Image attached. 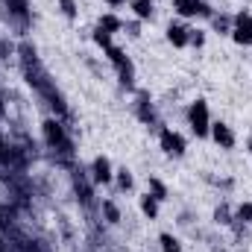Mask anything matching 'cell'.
I'll use <instances>...</instances> for the list:
<instances>
[{
    "label": "cell",
    "mask_w": 252,
    "mask_h": 252,
    "mask_svg": "<svg viewBox=\"0 0 252 252\" xmlns=\"http://www.w3.org/2000/svg\"><path fill=\"white\" fill-rule=\"evenodd\" d=\"M188 126L196 138H208V132H211V112H208V103L202 97H196L188 106Z\"/></svg>",
    "instance_id": "6da1fadb"
},
{
    "label": "cell",
    "mask_w": 252,
    "mask_h": 252,
    "mask_svg": "<svg viewBox=\"0 0 252 252\" xmlns=\"http://www.w3.org/2000/svg\"><path fill=\"white\" fill-rule=\"evenodd\" d=\"M232 41L241 44V47H252V15L250 9H241L235 18H232Z\"/></svg>",
    "instance_id": "7a4b0ae2"
},
{
    "label": "cell",
    "mask_w": 252,
    "mask_h": 252,
    "mask_svg": "<svg viewBox=\"0 0 252 252\" xmlns=\"http://www.w3.org/2000/svg\"><path fill=\"white\" fill-rule=\"evenodd\" d=\"M158 147L167 153V156H173V158H182L185 156V150H188V141L176 132V129H170V126H164L161 132H158Z\"/></svg>",
    "instance_id": "3957f363"
},
{
    "label": "cell",
    "mask_w": 252,
    "mask_h": 252,
    "mask_svg": "<svg viewBox=\"0 0 252 252\" xmlns=\"http://www.w3.org/2000/svg\"><path fill=\"white\" fill-rule=\"evenodd\" d=\"M173 12L179 18H214L208 0H173Z\"/></svg>",
    "instance_id": "277c9868"
},
{
    "label": "cell",
    "mask_w": 252,
    "mask_h": 252,
    "mask_svg": "<svg viewBox=\"0 0 252 252\" xmlns=\"http://www.w3.org/2000/svg\"><path fill=\"white\" fill-rule=\"evenodd\" d=\"M91 179H94L97 185L115 182V167H112V161H109L106 156H97V158H94V164H91Z\"/></svg>",
    "instance_id": "5b68a950"
},
{
    "label": "cell",
    "mask_w": 252,
    "mask_h": 252,
    "mask_svg": "<svg viewBox=\"0 0 252 252\" xmlns=\"http://www.w3.org/2000/svg\"><path fill=\"white\" fill-rule=\"evenodd\" d=\"M208 138H211L217 147H223V150H232V147H235V132H232V126L223 124V121L211 124V132H208Z\"/></svg>",
    "instance_id": "8992f818"
},
{
    "label": "cell",
    "mask_w": 252,
    "mask_h": 252,
    "mask_svg": "<svg viewBox=\"0 0 252 252\" xmlns=\"http://www.w3.org/2000/svg\"><path fill=\"white\" fill-rule=\"evenodd\" d=\"M41 129H44V141L50 144V147H56V150H62V147H67V138H64V126L59 124V121H44L41 124Z\"/></svg>",
    "instance_id": "52a82bcc"
},
{
    "label": "cell",
    "mask_w": 252,
    "mask_h": 252,
    "mask_svg": "<svg viewBox=\"0 0 252 252\" xmlns=\"http://www.w3.org/2000/svg\"><path fill=\"white\" fill-rule=\"evenodd\" d=\"M188 35H190V27H185L182 21H170L167 24V41L173 47H188Z\"/></svg>",
    "instance_id": "ba28073f"
},
{
    "label": "cell",
    "mask_w": 252,
    "mask_h": 252,
    "mask_svg": "<svg viewBox=\"0 0 252 252\" xmlns=\"http://www.w3.org/2000/svg\"><path fill=\"white\" fill-rule=\"evenodd\" d=\"M129 9H132L135 21H153V15H156V3L153 0H129Z\"/></svg>",
    "instance_id": "9c48e42d"
},
{
    "label": "cell",
    "mask_w": 252,
    "mask_h": 252,
    "mask_svg": "<svg viewBox=\"0 0 252 252\" xmlns=\"http://www.w3.org/2000/svg\"><path fill=\"white\" fill-rule=\"evenodd\" d=\"M97 27L103 30V32H109V35H115V32H121L124 30V21L115 15V12H106V15H100V21H97Z\"/></svg>",
    "instance_id": "30bf717a"
},
{
    "label": "cell",
    "mask_w": 252,
    "mask_h": 252,
    "mask_svg": "<svg viewBox=\"0 0 252 252\" xmlns=\"http://www.w3.org/2000/svg\"><path fill=\"white\" fill-rule=\"evenodd\" d=\"M138 208H141V214H144L147 220H156V217H158V199H156L153 193H144V196L138 199Z\"/></svg>",
    "instance_id": "8fae6325"
},
{
    "label": "cell",
    "mask_w": 252,
    "mask_h": 252,
    "mask_svg": "<svg viewBox=\"0 0 252 252\" xmlns=\"http://www.w3.org/2000/svg\"><path fill=\"white\" fill-rule=\"evenodd\" d=\"M147 193H153L158 202H164V199H167V188H164V182H161V179H156V176H150V179H147Z\"/></svg>",
    "instance_id": "7c38bea8"
},
{
    "label": "cell",
    "mask_w": 252,
    "mask_h": 252,
    "mask_svg": "<svg viewBox=\"0 0 252 252\" xmlns=\"http://www.w3.org/2000/svg\"><path fill=\"white\" fill-rule=\"evenodd\" d=\"M115 182H118V188H121V190H132V188H135V179H132V173H129L126 167L115 170Z\"/></svg>",
    "instance_id": "4fadbf2b"
},
{
    "label": "cell",
    "mask_w": 252,
    "mask_h": 252,
    "mask_svg": "<svg viewBox=\"0 0 252 252\" xmlns=\"http://www.w3.org/2000/svg\"><path fill=\"white\" fill-rule=\"evenodd\" d=\"M103 214H106V220L115 226V223H121V208L112 202V199H103Z\"/></svg>",
    "instance_id": "5bb4252c"
},
{
    "label": "cell",
    "mask_w": 252,
    "mask_h": 252,
    "mask_svg": "<svg viewBox=\"0 0 252 252\" xmlns=\"http://www.w3.org/2000/svg\"><path fill=\"white\" fill-rule=\"evenodd\" d=\"M158 241H161V252H182V244H179V238H173L170 232H164Z\"/></svg>",
    "instance_id": "9a60e30c"
},
{
    "label": "cell",
    "mask_w": 252,
    "mask_h": 252,
    "mask_svg": "<svg viewBox=\"0 0 252 252\" xmlns=\"http://www.w3.org/2000/svg\"><path fill=\"white\" fill-rule=\"evenodd\" d=\"M138 118H141L144 124H150V121L156 118V115H153V106L147 103V97H144V94H141V100H138Z\"/></svg>",
    "instance_id": "2e32d148"
},
{
    "label": "cell",
    "mask_w": 252,
    "mask_h": 252,
    "mask_svg": "<svg viewBox=\"0 0 252 252\" xmlns=\"http://www.w3.org/2000/svg\"><path fill=\"white\" fill-rule=\"evenodd\" d=\"M59 9H62V15L67 21H73L76 15H79V6H76V0H59Z\"/></svg>",
    "instance_id": "e0dca14e"
},
{
    "label": "cell",
    "mask_w": 252,
    "mask_h": 252,
    "mask_svg": "<svg viewBox=\"0 0 252 252\" xmlns=\"http://www.w3.org/2000/svg\"><path fill=\"white\" fill-rule=\"evenodd\" d=\"M94 44H97L100 50H109V47H115V44H112V35H109V32H103L100 27L94 30Z\"/></svg>",
    "instance_id": "ac0fdd59"
},
{
    "label": "cell",
    "mask_w": 252,
    "mask_h": 252,
    "mask_svg": "<svg viewBox=\"0 0 252 252\" xmlns=\"http://www.w3.org/2000/svg\"><path fill=\"white\" fill-rule=\"evenodd\" d=\"M235 220H238V223H252V202L238 205V211H235Z\"/></svg>",
    "instance_id": "d6986e66"
},
{
    "label": "cell",
    "mask_w": 252,
    "mask_h": 252,
    "mask_svg": "<svg viewBox=\"0 0 252 252\" xmlns=\"http://www.w3.org/2000/svg\"><path fill=\"white\" fill-rule=\"evenodd\" d=\"M211 21H214V30H217V32H232V18H226V15H214Z\"/></svg>",
    "instance_id": "ffe728a7"
},
{
    "label": "cell",
    "mask_w": 252,
    "mask_h": 252,
    "mask_svg": "<svg viewBox=\"0 0 252 252\" xmlns=\"http://www.w3.org/2000/svg\"><path fill=\"white\" fill-rule=\"evenodd\" d=\"M202 44H205V32H202V30H190L188 47H202Z\"/></svg>",
    "instance_id": "44dd1931"
},
{
    "label": "cell",
    "mask_w": 252,
    "mask_h": 252,
    "mask_svg": "<svg viewBox=\"0 0 252 252\" xmlns=\"http://www.w3.org/2000/svg\"><path fill=\"white\" fill-rule=\"evenodd\" d=\"M214 220H217V223H232V220H229V208H226V205H220V208L214 211Z\"/></svg>",
    "instance_id": "7402d4cb"
},
{
    "label": "cell",
    "mask_w": 252,
    "mask_h": 252,
    "mask_svg": "<svg viewBox=\"0 0 252 252\" xmlns=\"http://www.w3.org/2000/svg\"><path fill=\"white\" fill-rule=\"evenodd\" d=\"M124 30H129V35H132V38H138V35H141V21H132V24H124Z\"/></svg>",
    "instance_id": "603a6c76"
},
{
    "label": "cell",
    "mask_w": 252,
    "mask_h": 252,
    "mask_svg": "<svg viewBox=\"0 0 252 252\" xmlns=\"http://www.w3.org/2000/svg\"><path fill=\"white\" fill-rule=\"evenodd\" d=\"M106 6L109 9H124V6H129V0H106Z\"/></svg>",
    "instance_id": "cb8c5ba5"
},
{
    "label": "cell",
    "mask_w": 252,
    "mask_h": 252,
    "mask_svg": "<svg viewBox=\"0 0 252 252\" xmlns=\"http://www.w3.org/2000/svg\"><path fill=\"white\" fill-rule=\"evenodd\" d=\"M247 150H250V156H252V138H250V144H247Z\"/></svg>",
    "instance_id": "d4e9b609"
}]
</instances>
